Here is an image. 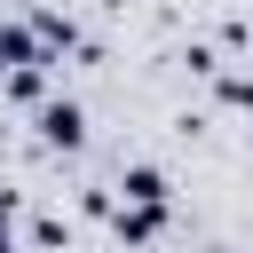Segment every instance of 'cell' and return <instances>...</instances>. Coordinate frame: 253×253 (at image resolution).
Wrapping results in <instances>:
<instances>
[{"mask_svg": "<svg viewBox=\"0 0 253 253\" xmlns=\"http://www.w3.org/2000/svg\"><path fill=\"white\" fill-rule=\"evenodd\" d=\"M40 142H47V150H79V142H87V111H79L71 95H47V103H40Z\"/></svg>", "mask_w": 253, "mask_h": 253, "instance_id": "obj_1", "label": "cell"}, {"mask_svg": "<svg viewBox=\"0 0 253 253\" xmlns=\"http://www.w3.org/2000/svg\"><path fill=\"white\" fill-rule=\"evenodd\" d=\"M111 229H119V245H150V237H166V206H126L119 198Z\"/></svg>", "mask_w": 253, "mask_h": 253, "instance_id": "obj_2", "label": "cell"}, {"mask_svg": "<svg viewBox=\"0 0 253 253\" xmlns=\"http://www.w3.org/2000/svg\"><path fill=\"white\" fill-rule=\"evenodd\" d=\"M119 198H126V206H166L174 182H166L158 166H126V174H119Z\"/></svg>", "mask_w": 253, "mask_h": 253, "instance_id": "obj_3", "label": "cell"}, {"mask_svg": "<svg viewBox=\"0 0 253 253\" xmlns=\"http://www.w3.org/2000/svg\"><path fill=\"white\" fill-rule=\"evenodd\" d=\"M47 71H55V63H16V71L0 79V95H8V103H47Z\"/></svg>", "mask_w": 253, "mask_h": 253, "instance_id": "obj_4", "label": "cell"}, {"mask_svg": "<svg viewBox=\"0 0 253 253\" xmlns=\"http://www.w3.org/2000/svg\"><path fill=\"white\" fill-rule=\"evenodd\" d=\"M32 32H40V47H87L79 24H71L63 8H32Z\"/></svg>", "mask_w": 253, "mask_h": 253, "instance_id": "obj_5", "label": "cell"}, {"mask_svg": "<svg viewBox=\"0 0 253 253\" xmlns=\"http://www.w3.org/2000/svg\"><path fill=\"white\" fill-rule=\"evenodd\" d=\"M40 253H55V245H71V221H55V213H32V229H24Z\"/></svg>", "mask_w": 253, "mask_h": 253, "instance_id": "obj_6", "label": "cell"}, {"mask_svg": "<svg viewBox=\"0 0 253 253\" xmlns=\"http://www.w3.org/2000/svg\"><path fill=\"white\" fill-rule=\"evenodd\" d=\"M213 95H221L229 111H253V71H221V79H213Z\"/></svg>", "mask_w": 253, "mask_h": 253, "instance_id": "obj_7", "label": "cell"}, {"mask_svg": "<svg viewBox=\"0 0 253 253\" xmlns=\"http://www.w3.org/2000/svg\"><path fill=\"white\" fill-rule=\"evenodd\" d=\"M0 253H24V245H16V229H8V221H0Z\"/></svg>", "mask_w": 253, "mask_h": 253, "instance_id": "obj_8", "label": "cell"}, {"mask_svg": "<svg viewBox=\"0 0 253 253\" xmlns=\"http://www.w3.org/2000/svg\"><path fill=\"white\" fill-rule=\"evenodd\" d=\"M198 253H221V245H198Z\"/></svg>", "mask_w": 253, "mask_h": 253, "instance_id": "obj_9", "label": "cell"}]
</instances>
